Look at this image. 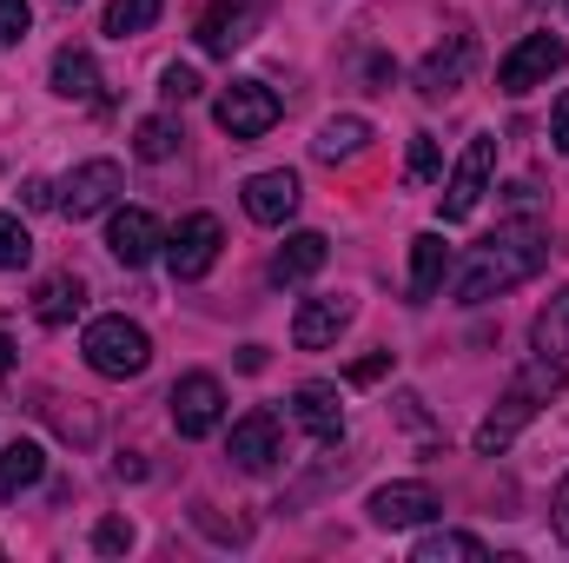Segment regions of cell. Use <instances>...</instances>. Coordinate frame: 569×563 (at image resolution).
<instances>
[{"label":"cell","mask_w":569,"mask_h":563,"mask_svg":"<svg viewBox=\"0 0 569 563\" xmlns=\"http://www.w3.org/2000/svg\"><path fill=\"white\" fill-rule=\"evenodd\" d=\"M550 266V233L543 226H497L490 239H477L470 253H463V266L450 273V298L457 305H490V298H503L510 285L537 279Z\"/></svg>","instance_id":"6da1fadb"},{"label":"cell","mask_w":569,"mask_h":563,"mask_svg":"<svg viewBox=\"0 0 569 563\" xmlns=\"http://www.w3.org/2000/svg\"><path fill=\"white\" fill-rule=\"evenodd\" d=\"M557 385H563V365H557V358H537V372H523V378H517V385L497 398V412L477 424V437H470V444H477V457H497V451H510V444H517V431L537 418V405H543Z\"/></svg>","instance_id":"7a4b0ae2"},{"label":"cell","mask_w":569,"mask_h":563,"mask_svg":"<svg viewBox=\"0 0 569 563\" xmlns=\"http://www.w3.org/2000/svg\"><path fill=\"white\" fill-rule=\"evenodd\" d=\"M80 352H87V365L100 378H140L146 365H152V338H146L133 318H120V312L93 318L87 338H80Z\"/></svg>","instance_id":"3957f363"},{"label":"cell","mask_w":569,"mask_h":563,"mask_svg":"<svg viewBox=\"0 0 569 563\" xmlns=\"http://www.w3.org/2000/svg\"><path fill=\"white\" fill-rule=\"evenodd\" d=\"M284 100L266 87V80H232L219 100H212V120L232 134V140H266L272 127H279Z\"/></svg>","instance_id":"277c9868"},{"label":"cell","mask_w":569,"mask_h":563,"mask_svg":"<svg viewBox=\"0 0 569 563\" xmlns=\"http://www.w3.org/2000/svg\"><path fill=\"white\" fill-rule=\"evenodd\" d=\"M490 172H497V134H477V140L463 146V159L450 166V186L437 192L443 226H457V219H470V213H477V199L490 192Z\"/></svg>","instance_id":"5b68a950"},{"label":"cell","mask_w":569,"mask_h":563,"mask_svg":"<svg viewBox=\"0 0 569 563\" xmlns=\"http://www.w3.org/2000/svg\"><path fill=\"white\" fill-rule=\"evenodd\" d=\"M569 67V47L557 33H523L503 60H497V87L503 93H530V87H543L550 73H563Z\"/></svg>","instance_id":"8992f818"},{"label":"cell","mask_w":569,"mask_h":563,"mask_svg":"<svg viewBox=\"0 0 569 563\" xmlns=\"http://www.w3.org/2000/svg\"><path fill=\"white\" fill-rule=\"evenodd\" d=\"M127 186V172H120V159H87V166H73L60 186H53V206L67 213V219H93V213H107L113 206V192Z\"/></svg>","instance_id":"52a82bcc"},{"label":"cell","mask_w":569,"mask_h":563,"mask_svg":"<svg viewBox=\"0 0 569 563\" xmlns=\"http://www.w3.org/2000/svg\"><path fill=\"white\" fill-rule=\"evenodd\" d=\"M219 246H226V226H219L212 213H186L179 233L166 239V266H172V279H206V273L219 266Z\"/></svg>","instance_id":"ba28073f"},{"label":"cell","mask_w":569,"mask_h":563,"mask_svg":"<svg viewBox=\"0 0 569 563\" xmlns=\"http://www.w3.org/2000/svg\"><path fill=\"white\" fill-rule=\"evenodd\" d=\"M172 424H179V437H212L219 418H226V385L212 378V372H186L179 385H172Z\"/></svg>","instance_id":"9c48e42d"},{"label":"cell","mask_w":569,"mask_h":563,"mask_svg":"<svg viewBox=\"0 0 569 563\" xmlns=\"http://www.w3.org/2000/svg\"><path fill=\"white\" fill-rule=\"evenodd\" d=\"M365 511H371L378 531H411V524H430V517L443 511V497H437L430 484H418V477H405V484H378Z\"/></svg>","instance_id":"30bf717a"},{"label":"cell","mask_w":569,"mask_h":563,"mask_svg":"<svg viewBox=\"0 0 569 563\" xmlns=\"http://www.w3.org/2000/svg\"><path fill=\"white\" fill-rule=\"evenodd\" d=\"M279 457H284V424H279V412H246V418L232 424V464H239V471L266 477Z\"/></svg>","instance_id":"8fae6325"},{"label":"cell","mask_w":569,"mask_h":563,"mask_svg":"<svg viewBox=\"0 0 569 563\" xmlns=\"http://www.w3.org/2000/svg\"><path fill=\"white\" fill-rule=\"evenodd\" d=\"M470 60H477V40H470V33H443V47H430L425 67H418V93H425V100L457 93L463 73H470Z\"/></svg>","instance_id":"7c38bea8"},{"label":"cell","mask_w":569,"mask_h":563,"mask_svg":"<svg viewBox=\"0 0 569 563\" xmlns=\"http://www.w3.org/2000/svg\"><path fill=\"white\" fill-rule=\"evenodd\" d=\"M159 246H166V233H159V219H152L146 206H120V213H113V226H107V253H113L120 266H146Z\"/></svg>","instance_id":"4fadbf2b"},{"label":"cell","mask_w":569,"mask_h":563,"mask_svg":"<svg viewBox=\"0 0 569 563\" xmlns=\"http://www.w3.org/2000/svg\"><path fill=\"white\" fill-rule=\"evenodd\" d=\"M291 418L305 424V437L338 444V437H345V405H338V385H325V378L298 385V392H291Z\"/></svg>","instance_id":"5bb4252c"},{"label":"cell","mask_w":569,"mask_h":563,"mask_svg":"<svg viewBox=\"0 0 569 563\" xmlns=\"http://www.w3.org/2000/svg\"><path fill=\"white\" fill-rule=\"evenodd\" d=\"M345 325H351V298H305L298 318H291V345L298 352H325V345H338Z\"/></svg>","instance_id":"9a60e30c"},{"label":"cell","mask_w":569,"mask_h":563,"mask_svg":"<svg viewBox=\"0 0 569 563\" xmlns=\"http://www.w3.org/2000/svg\"><path fill=\"white\" fill-rule=\"evenodd\" d=\"M298 213V172H252L246 179V219H259V226H284Z\"/></svg>","instance_id":"2e32d148"},{"label":"cell","mask_w":569,"mask_h":563,"mask_svg":"<svg viewBox=\"0 0 569 563\" xmlns=\"http://www.w3.org/2000/svg\"><path fill=\"white\" fill-rule=\"evenodd\" d=\"M246 33H252V7L246 0H219V7L199 13V47L206 53H232V47H246Z\"/></svg>","instance_id":"e0dca14e"},{"label":"cell","mask_w":569,"mask_h":563,"mask_svg":"<svg viewBox=\"0 0 569 563\" xmlns=\"http://www.w3.org/2000/svg\"><path fill=\"white\" fill-rule=\"evenodd\" d=\"M443 279H450V246H443V233H418V239H411V305H430Z\"/></svg>","instance_id":"ac0fdd59"},{"label":"cell","mask_w":569,"mask_h":563,"mask_svg":"<svg viewBox=\"0 0 569 563\" xmlns=\"http://www.w3.org/2000/svg\"><path fill=\"white\" fill-rule=\"evenodd\" d=\"M325 259H331V239H325V233H291V239L279 246V259H272V279L279 285H305Z\"/></svg>","instance_id":"d6986e66"},{"label":"cell","mask_w":569,"mask_h":563,"mask_svg":"<svg viewBox=\"0 0 569 563\" xmlns=\"http://www.w3.org/2000/svg\"><path fill=\"white\" fill-rule=\"evenodd\" d=\"M80 305H87V285L73 279V273H53V279H40V292H33V318L40 325H73L80 318Z\"/></svg>","instance_id":"ffe728a7"},{"label":"cell","mask_w":569,"mask_h":563,"mask_svg":"<svg viewBox=\"0 0 569 563\" xmlns=\"http://www.w3.org/2000/svg\"><path fill=\"white\" fill-rule=\"evenodd\" d=\"M40 477H47V451H40L33 437H13V444L0 451V504L20 497V491H33Z\"/></svg>","instance_id":"44dd1931"},{"label":"cell","mask_w":569,"mask_h":563,"mask_svg":"<svg viewBox=\"0 0 569 563\" xmlns=\"http://www.w3.org/2000/svg\"><path fill=\"white\" fill-rule=\"evenodd\" d=\"M365 146H371V127H365L358 113H338V120H325V127H318L311 152H318L325 166H345V159H358Z\"/></svg>","instance_id":"7402d4cb"},{"label":"cell","mask_w":569,"mask_h":563,"mask_svg":"<svg viewBox=\"0 0 569 563\" xmlns=\"http://www.w3.org/2000/svg\"><path fill=\"white\" fill-rule=\"evenodd\" d=\"M53 93L60 100H93L100 93V67H93L87 47H60L53 53Z\"/></svg>","instance_id":"603a6c76"},{"label":"cell","mask_w":569,"mask_h":563,"mask_svg":"<svg viewBox=\"0 0 569 563\" xmlns=\"http://www.w3.org/2000/svg\"><path fill=\"white\" fill-rule=\"evenodd\" d=\"M483 557L490 551L470 531H430V537H418V551H411V563H483Z\"/></svg>","instance_id":"cb8c5ba5"},{"label":"cell","mask_w":569,"mask_h":563,"mask_svg":"<svg viewBox=\"0 0 569 563\" xmlns=\"http://www.w3.org/2000/svg\"><path fill=\"white\" fill-rule=\"evenodd\" d=\"M530 345H537V358H569V292H557L543 312H537V325H530Z\"/></svg>","instance_id":"d4e9b609"},{"label":"cell","mask_w":569,"mask_h":563,"mask_svg":"<svg viewBox=\"0 0 569 563\" xmlns=\"http://www.w3.org/2000/svg\"><path fill=\"white\" fill-rule=\"evenodd\" d=\"M133 152H140L146 166L172 159V152H179V127H172L166 113H152V120H140V134H133Z\"/></svg>","instance_id":"484cf974"},{"label":"cell","mask_w":569,"mask_h":563,"mask_svg":"<svg viewBox=\"0 0 569 563\" xmlns=\"http://www.w3.org/2000/svg\"><path fill=\"white\" fill-rule=\"evenodd\" d=\"M159 7H166V0H107V33H120V40H127V33H146V27L159 20Z\"/></svg>","instance_id":"4316f807"},{"label":"cell","mask_w":569,"mask_h":563,"mask_svg":"<svg viewBox=\"0 0 569 563\" xmlns=\"http://www.w3.org/2000/svg\"><path fill=\"white\" fill-rule=\"evenodd\" d=\"M33 259V239H27V226L13 219V213H0V273H20Z\"/></svg>","instance_id":"83f0119b"},{"label":"cell","mask_w":569,"mask_h":563,"mask_svg":"<svg viewBox=\"0 0 569 563\" xmlns=\"http://www.w3.org/2000/svg\"><path fill=\"white\" fill-rule=\"evenodd\" d=\"M93 551H100V557H127V551H133V524H127V517H100V524H93Z\"/></svg>","instance_id":"f1b7e54d"},{"label":"cell","mask_w":569,"mask_h":563,"mask_svg":"<svg viewBox=\"0 0 569 563\" xmlns=\"http://www.w3.org/2000/svg\"><path fill=\"white\" fill-rule=\"evenodd\" d=\"M437 172H443V152H437V140H430V134H411V179H418V186H430Z\"/></svg>","instance_id":"f546056e"},{"label":"cell","mask_w":569,"mask_h":563,"mask_svg":"<svg viewBox=\"0 0 569 563\" xmlns=\"http://www.w3.org/2000/svg\"><path fill=\"white\" fill-rule=\"evenodd\" d=\"M159 93H166V100H172V107H179V100H199V73H192V67H179V60H172V67H166V73H159Z\"/></svg>","instance_id":"4dcf8cb0"},{"label":"cell","mask_w":569,"mask_h":563,"mask_svg":"<svg viewBox=\"0 0 569 563\" xmlns=\"http://www.w3.org/2000/svg\"><path fill=\"white\" fill-rule=\"evenodd\" d=\"M27 27H33V7H27V0H0V40L13 47Z\"/></svg>","instance_id":"1f68e13d"},{"label":"cell","mask_w":569,"mask_h":563,"mask_svg":"<svg viewBox=\"0 0 569 563\" xmlns=\"http://www.w3.org/2000/svg\"><path fill=\"white\" fill-rule=\"evenodd\" d=\"M47 412H53V424H60V431H67V437H73V444H93V418H87V412H67V405H60V398H53V405H47Z\"/></svg>","instance_id":"d6a6232c"},{"label":"cell","mask_w":569,"mask_h":563,"mask_svg":"<svg viewBox=\"0 0 569 563\" xmlns=\"http://www.w3.org/2000/svg\"><path fill=\"white\" fill-rule=\"evenodd\" d=\"M385 372H391V352H371V358H358V365H351L345 378H351V385H378Z\"/></svg>","instance_id":"836d02e7"},{"label":"cell","mask_w":569,"mask_h":563,"mask_svg":"<svg viewBox=\"0 0 569 563\" xmlns=\"http://www.w3.org/2000/svg\"><path fill=\"white\" fill-rule=\"evenodd\" d=\"M550 524H557V544H569V471L557 484V497H550Z\"/></svg>","instance_id":"e575fe53"},{"label":"cell","mask_w":569,"mask_h":563,"mask_svg":"<svg viewBox=\"0 0 569 563\" xmlns=\"http://www.w3.org/2000/svg\"><path fill=\"white\" fill-rule=\"evenodd\" d=\"M550 140H557V152H569V93L557 100V113H550Z\"/></svg>","instance_id":"d590c367"},{"label":"cell","mask_w":569,"mask_h":563,"mask_svg":"<svg viewBox=\"0 0 569 563\" xmlns=\"http://www.w3.org/2000/svg\"><path fill=\"white\" fill-rule=\"evenodd\" d=\"M7 372H13V338L0 332V378H7Z\"/></svg>","instance_id":"8d00e7d4"},{"label":"cell","mask_w":569,"mask_h":563,"mask_svg":"<svg viewBox=\"0 0 569 563\" xmlns=\"http://www.w3.org/2000/svg\"><path fill=\"white\" fill-rule=\"evenodd\" d=\"M67 7H73V0H67Z\"/></svg>","instance_id":"74e56055"}]
</instances>
